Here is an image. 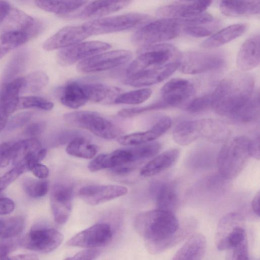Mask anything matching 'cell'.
I'll return each mask as SVG.
<instances>
[{"label": "cell", "instance_id": "8992f818", "mask_svg": "<svg viewBox=\"0 0 260 260\" xmlns=\"http://www.w3.org/2000/svg\"><path fill=\"white\" fill-rule=\"evenodd\" d=\"M179 20L160 18L151 21L141 27L132 37L135 44L144 47L172 40L182 31Z\"/></svg>", "mask_w": 260, "mask_h": 260}, {"label": "cell", "instance_id": "60d3db41", "mask_svg": "<svg viewBox=\"0 0 260 260\" xmlns=\"http://www.w3.org/2000/svg\"><path fill=\"white\" fill-rule=\"evenodd\" d=\"M129 149L135 162L155 156L161 149V145L157 142H151L136 145Z\"/></svg>", "mask_w": 260, "mask_h": 260}, {"label": "cell", "instance_id": "d590c367", "mask_svg": "<svg viewBox=\"0 0 260 260\" xmlns=\"http://www.w3.org/2000/svg\"><path fill=\"white\" fill-rule=\"evenodd\" d=\"M177 203V195L174 186L170 184H161L157 189V209L173 212Z\"/></svg>", "mask_w": 260, "mask_h": 260}, {"label": "cell", "instance_id": "8d00e7d4", "mask_svg": "<svg viewBox=\"0 0 260 260\" xmlns=\"http://www.w3.org/2000/svg\"><path fill=\"white\" fill-rule=\"evenodd\" d=\"M29 39L26 34L20 31H5L0 36V59Z\"/></svg>", "mask_w": 260, "mask_h": 260}, {"label": "cell", "instance_id": "603a6c76", "mask_svg": "<svg viewBox=\"0 0 260 260\" xmlns=\"http://www.w3.org/2000/svg\"><path fill=\"white\" fill-rule=\"evenodd\" d=\"M129 1H96L86 4L76 13L66 16L73 18L86 19L100 17L119 11L128 6Z\"/></svg>", "mask_w": 260, "mask_h": 260}, {"label": "cell", "instance_id": "ee69618b", "mask_svg": "<svg viewBox=\"0 0 260 260\" xmlns=\"http://www.w3.org/2000/svg\"><path fill=\"white\" fill-rule=\"evenodd\" d=\"M22 108H37L40 110H51L54 104L50 101L38 96H27L20 98L19 106Z\"/></svg>", "mask_w": 260, "mask_h": 260}, {"label": "cell", "instance_id": "816d5d0a", "mask_svg": "<svg viewBox=\"0 0 260 260\" xmlns=\"http://www.w3.org/2000/svg\"><path fill=\"white\" fill-rule=\"evenodd\" d=\"M13 143L3 142L0 144V168L7 167L13 158Z\"/></svg>", "mask_w": 260, "mask_h": 260}, {"label": "cell", "instance_id": "d4e9b609", "mask_svg": "<svg viewBox=\"0 0 260 260\" xmlns=\"http://www.w3.org/2000/svg\"><path fill=\"white\" fill-rule=\"evenodd\" d=\"M259 35L255 34L248 38L240 47L237 54L238 68L245 72L251 70L259 63Z\"/></svg>", "mask_w": 260, "mask_h": 260}, {"label": "cell", "instance_id": "db71d44e", "mask_svg": "<svg viewBox=\"0 0 260 260\" xmlns=\"http://www.w3.org/2000/svg\"><path fill=\"white\" fill-rule=\"evenodd\" d=\"M213 16L207 12L188 18L179 20L183 25H202L209 23L213 20Z\"/></svg>", "mask_w": 260, "mask_h": 260}, {"label": "cell", "instance_id": "4316f807", "mask_svg": "<svg viewBox=\"0 0 260 260\" xmlns=\"http://www.w3.org/2000/svg\"><path fill=\"white\" fill-rule=\"evenodd\" d=\"M206 248L205 236L199 233H194L178 250L172 260H202Z\"/></svg>", "mask_w": 260, "mask_h": 260}, {"label": "cell", "instance_id": "c3c4849f", "mask_svg": "<svg viewBox=\"0 0 260 260\" xmlns=\"http://www.w3.org/2000/svg\"><path fill=\"white\" fill-rule=\"evenodd\" d=\"M22 166L15 167L0 177V192L15 180L25 170Z\"/></svg>", "mask_w": 260, "mask_h": 260}, {"label": "cell", "instance_id": "6125c7cd", "mask_svg": "<svg viewBox=\"0 0 260 260\" xmlns=\"http://www.w3.org/2000/svg\"><path fill=\"white\" fill-rule=\"evenodd\" d=\"M0 260H39L37 255L34 253L18 254L12 257H6Z\"/></svg>", "mask_w": 260, "mask_h": 260}, {"label": "cell", "instance_id": "ba28073f", "mask_svg": "<svg viewBox=\"0 0 260 260\" xmlns=\"http://www.w3.org/2000/svg\"><path fill=\"white\" fill-rule=\"evenodd\" d=\"M150 16L141 13L125 14L98 18L83 24L89 36L121 31L139 26L150 21Z\"/></svg>", "mask_w": 260, "mask_h": 260}, {"label": "cell", "instance_id": "f907efd6", "mask_svg": "<svg viewBox=\"0 0 260 260\" xmlns=\"http://www.w3.org/2000/svg\"><path fill=\"white\" fill-rule=\"evenodd\" d=\"M182 31L190 36L197 38L209 36L212 32L211 29L201 25H183Z\"/></svg>", "mask_w": 260, "mask_h": 260}, {"label": "cell", "instance_id": "7bdbcfd3", "mask_svg": "<svg viewBox=\"0 0 260 260\" xmlns=\"http://www.w3.org/2000/svg\"><path fill=\"white\" fill-rule=\"evenodd\" d=\"M25 193L30 197L37 198L45 196L49 190V183L46 180L28 179L23 183Z\"/></svg>", "mask_w": 260, "mask_h": 260}, {"label": "cell", "instance_id": "7402d4cb", "mask_svg": "<svg viewBox=\"0 0 260 260\" xmlns=\"http://www.w3.org/2000/svg\"><path fill=\"white\" fill-rule=\"evenodd\" d=\"M5 20V31H20L26 34L30 39L37 36L44 28L43 23L40 20L15 8H11Z\"/></svg>", "mask_w": 260, "mask_h": 260}, {"label": "cell", "instance_id": "bcb514c9", "mask_svg": "<svg viewBox=\"0 0 260 260\" xmlns=\"http://www.w3.org/2000/svg\"><path fill=\"white\" fill-rule=\"evenodd\" d=\"M166 106V104L163 101H161L144 107L123 109L119 111L117 114L122 117L129 118L148 111L163 108Z\"/></svg>", "mask_w": 260, "mask_h": 260}, {"label": "cell", "instance_id": "8fae6325", "mask_svg": "<svg viewBox=\"0 0 260 260\" xmlns=\"http://www.w3.org/2000/svg\"><path fill=\"white\" fill-rule=\"evenodd\" d=\"M62 234L53 228H32L19 240L22 247L41 253L54 251L62 243Z\"/></svg>", "mask_w": 260, "mask_h": 260}, {"label": "cell", "instance_id": "d6a6232c", "mask_svg": "<svg viewBox=\"0 0 260 260\" xmlns=\"http://www.w3.org/2000/svg\"><path fill=\"white\" fill-rule=\"evenodd\" d=\"M87 1H36L35 5L40 9L56 14L66 16L84 6Z\"/></svg>", "mask_w": 260, "mask_h": 260}, {"label": "cell", "instance_id": "11a10c76", "mask_svg": "<svg viewBox=\"0 0 260 260\" xmlns=\"http://www.w3.org/2000/svg\"><path fill=\"white\" fill-rule=\"evenodd\" d=\"M100 254V251L98 249H85L64 260H94Z\"/></svg>", "mask_w": 260, "mask_h": 260}, {"label": "cell", "instance_id": "f6af8a7d", "mask_svg": "<svg viewBox=\"0 0 260 260\" xmlns=\"http://www.w3.org/2000/svg\"><path fill=\"white\" fill-rule=\"evenodd\" d=\"M212 106L211 94H206L196 98L189 102L186 109L191 113L202 112Z\"/></svg>", "mask_w": 260, "mask_h": 260}, {"label": "cell", "instance_id": "5b68a950", "mask_svg": "<svg viewBox=\"0 0 260 260\" xmlns=\"http://www.w3.org/2000/svg\"><path fill=\"white\" fill-rule=\"evenodd\" d=\"M139 52V55L126 69L127 76L145 69L179 61L181 55L175 46L168 44H157L142 47Z\"/></svg>", "mask_w": 260, "mask_h": 260}, {"label": "cell", "instance_id": "7c38bea8", "mask_svg": "<svg viewBox=\"0 0 260 260\" xmlns=\"http://www.w3.org/2000/svg\"><path fill=\"white\" fill-rule=\"evenodd\" d=\"M132 57V53L127 50H116L102 52L81 61L77 70L89 73L112 69L127 62Z\"/></svg>", "mask_w": 260, "mask_h": 260}, {"label": "cell", "instance_id": "7a4b0ae2", "mask_svg": "<svg viewBox=\"0 0 260 260\" xmlns=\"http://www.w3.org/2000/svg\"><path fill=\"white\" fill-rule=\"evenodd\" d=\"M254 87L252 75L241 71L232 72L222 79L211 93V108L220 115L240 121Z\"/></svg>", "mask_w": 260, "mask_h": 260}, {"label": "cell", "instance_id": "9c48e42d", "mask_svg": "<svg viewBox=\"0 0 260 260\" xmlns=\"http://www.w3.org/2000/svg\"><path fill=\"white\" fill-rule=\"evenodd\" d=\"M244 217L237 212L226 214L217 225L215 243L219 251H228L247 239Z\"/></svg>", "mask_w": 260, "mask_h": 260}, {"label": "cell", "instance_id": "2e32d148", "mask_svg": "<svg viewBox=\"0 0 260 260\" xmlns=\"http://www.w3.org/2000/svg\"><path fill=\"white\" fill-rule=\"evenodd\" d=\"M73 190L67 184H57L52 187L50 201L55 221L59 224L65 223L68 220L72 209Z\"/></svg>", "mask_w": 260, "mask_h": 260}, {"label": "cell", "instance_id": "6da1fadb", "mask_svg": "<svg viewBox=\"0 0 260 260\" xmlns=\"http://www.w3.org/2000/svg\"><path fill=\"white\" fill-rule=\"evenodd\" d=\"M180 225L173 212L155 209L139 214L134 226L152 254H159L180 242L191 228Z\"/></svg>", "mask_w": 260, "mask_h": 260}, {"label": "cell", "instance_id": "ac0fdd59", "mask_svg": "<svg viewBox=\"0 0 260 260\" xmlns=\"http://www.w3.org/2000/svg\"><path fill=\"white\" fill-rule=\"evenodd\" d=\"M127 188L117 185H92L84 186L78 192L79 197L86 204L94 206L126 194Z\"/></svg>", "mask_w": 260, "mask_h": 260}, {"label": "cell", "instance_id": "f1b7e54d", "mask_svg": "<svg viewBox=\"0 0 260 260\" xmlns=\"http://www.w3.org/2000/svg\"><path fill=\"white\" fill-rule=\"evenodd\" d=\"M179 154V150L177 149L163 152L144 166L140 171V174L144 177H151L171 168L177 162Z\"/></svg>", "mask_w": 260, "mask_h": 260}, {"label": "cell", "instance_id": "44dd1931", "mask_svg": "<svg viewBox=\"0 0 260 260\" xmlns=\"http://www.w3.org/2000/svg\"><path fill=\"white\" fill-rule=\"evenodd\" d=\"M193 84L186 79L175 78L167 82L161 88L160 94L162 101L172 106H179L185 104L194 92Z\"/></svg>", "mask_w": 260, "mask_h": 260}, {"label": "cell", "instance_id": "3957f363", "mask_svg": "<svg viewBox=\"0 0 260 260\" xmlns=\"http://www.w3.org/2000/svg\"><path fill=\"white\" fill-rule=\"evenodd\" d=\"M250 142L248 138L238 136L223 145L217 157L218 170L223 178L233 179L242 171L250 156Z\"/></svg>", "mask_w": 260, "mask_h": 260}, {"label": "cell", "instance_id": "f5cc1de1", "mask_svg": "<svg viewBox=\"0 0 260 260\" xmlns=\"http://www.w3.org/2000/svg\"><path fill=\"white\" fill-rule=\"evenodd\" d=\"M19 244V240L14 238L0 239V259L7 257Z\"/></svg>", "mask_w": 260, "mask_h": 260}, {"label": "cell", "instance_id": "9f6ffc18", "mask_svg": "<svg viewBox=\"0 0 260 260\" xmlns=\"http://www.w3.org/2000/svg\"><path fill=\"white\" fill-rule=\"evenodd\" d=\"M44 127V123L42 122H33L28 124L25 127L24 131V133L27 136H36L40 134L43 132Z\"/></svg>", "mask_w": 260, "mask_h": 260}, {"label": "cell", "instance_id": "484cf974", "mask_svg": "<svg viewBox=\"0 0 260 260\" xmlns=\"http://www.w3.org/2000/svg\"><path fill=\"white\" fill-rule=\"evenodd\" d=\"M134 162L129 149H117L110 153L101 154L89 162L88 169L92 172L104 169H114Z\"/></svg>", "mask_w": 260, "mask_h": 260}, {"label": "cell", "instance_id": "91938a15", "mask_svg": "<svg viewBox=\"0 0 260 260\" xmlns=\"http://www.w3.org/2000/svg\"><path fill=\"white\" fill-rule=\"evenodd\" d=\"M249 152L250 156L255 159H259V137L257 136L253 140H250Z\"/></svg>", "mask_w": 260, "mask_h": 260}, {"label": "cell", "instance_id": "d6986e66", "mask_svg": "<svg viewBox=\"0 0 260 260\" xmlns=\"http://www.w3.org/2000/svg\"><path fill=\"white\" fill-rule=\"evenodd\" d=\"M211 4V1L176 3L159 8L157 14L160 18L182 20L205 12Z\"/></svg>", "mask_w": 260, "mask_h": 260}, {"label": "cell", "instance_id": "be15d7a7", "mask_svg": "<svg viewBox=\"0 0 260 260\" xmlns=\"http://www.w3.org/2000/svg\"><path fill=\"white\" fill-rule=\"evenodd\" d=\"M251 207L253 212L259 216V192H257L255 195L251 202Z\"/></svg>", "mask_w": 260, "mask_h": 260}, {"label": "cell", "instance_id": "4fadbf2b", "mask_svg": "<svg viewBox=\"0 0 260 260\" xmlns=\"http://www.w3.org/2000/svg\"><path fill=\"white\" fill-rule=\"evenodd\" d=\"M113 237L111 226L105 223L95 224L77 233L69 240V246L93 249L103 247L110 242Z\"/></svg>", "mask_w": 260, "mask_h": 260}, {"label": "cell", "instance_id": "f546056e", "mask_svg": "<svg viewBox=\"0 0 260 260\" xmlns=\"http://www.w3.org/2000/svg\"><path fill=\"white\" fill-rule=\"evenodd\" d=\"M247 28V25L245 23L230 25L206 39L202 43L201 46L207 49L218 47L242 36Z\"/></svg>", "mask_w": 260, "mask_h": 260}, {"label": "cell", "instance_id": "277c9868", "mask_svg": "<svg viewBox=\"0 0 260 260\" xmlns=\"http://www.w3.org/2000/svg\"><path fill=\"white\" fill-rule=\"evenodd\" d=\"M107 93L104 84L71 81L57 90L59 101L64 106L78 109L89 101L102 103Z\"/></svg>", "mask_w": 260, "mask_h": 260}, {"label": "cell", "instance_id": "ab89813d", "mask_svg": "<svg viewBox=\"0 0 260 260\" xmlns=\"http://www.w3.org/2000/svg\"><path fill=\"white\" fill-rule=\"evenodd\" d=\"M152 94L150 88H142L120 94L114 101L115 104L137 105L148 100Z\"/></svg>", "mask_w": 260, "mask_h": 260}, {"label": "cell", "instance_id": "6f0895ef", "mask_svg": "<svg viewBox=\"0 0 260 260\" xmlns=\"http://www.w3.org/2000/svg\"><path fill=\"white\" fill-rule=\"evenodd\" d=\"M15 207L13 200L7 198H0V215H7L12 213Z\"/></svg>", "mask_w": 260, "mask_h": 260}, {"label": "cell", "instance_id": "5bb4252c", "mask_svg": "<svg viewBox=\"0 0 260 260\" xmlns=\"http://www.w3.org/2000/svg\"><path fill=\"white\" fill-rule=\"evenodd\" d=\"M12 151L13 165L22 166L29 171L43 159L47 153V150L42 148L41 143L35 138L13 143Z\"/></svg>", "mask_w": 260, "mask_h": 260}, {"label": "cell", "instance_id": "4dcf8cb0", "mask_svg": "<svg viewBox=\"0 0 260 260\" xmlns=\"http://www.w3.org/2000/svg\"><path fill=\"white\" fill-rule=\"evenodd\" d=\"M221 12L227 16L241 17L256 15L260 12L259 1H222Z\"/></svg>", "mask_w": 260, "mask_h": 260}, {"label": "cell", "instance_id": "1f68e13d", "mask_svg": "<svg viewBox=\"0 0 260 260\" xmlns=\"http://www.w3.org/2000/svg\"><path fill=\"white\" fill-rule=\"evenodd\" d=\"M172 136L174 141L182 146L200 138L198 120H185L178 123L173 129Z\"/></svg>", "mask_w": 260, "mask_h": 260}, {"label": "cell", "instance_id": "836d02e7", "mask_svg": "<svg viewBox=\"0 0 260 260\" xmlns=\"http://www.w3.org/2000/svg\"><path fill=\"white\" fill-rule=\"evenodd\" d=\"M202 138L213 142L226 140L230 135L229 128L223 123L216 119H201Z\"/></svg>", "mask_w": 260, "mask_h": 260}, {"label": "cell", "instance_id": "52a82bcc", "mask_svg": "<svg viewBox=\"0 0 260 260\" xmlns=\"http://www.w3.org/2000/svg\"><path fill=\"white\" fill-rule=\"evenodd\" d=\"M63 118L69 125L86 129L103 139H118L122 134L118 126L95 112L75 111L65 114Z\"/></svg>", "mask_w": 260, "mask_h": 260}, {"label": "cell", "instance_id": "ffe728a7", "mask_svg": "<svg viewBox=\"0 0 260 260\" xmlns=\"http://www.w3.org/2000/svg\"><path fill=\"white\" fill-rule=\"evenodd\" d=\"M88 37L83 25L68 26L48 38L44 42L43 48L46 51L63 49L81 42Z\"/></svg>", "mask_w": 260, "mask_h": 260}, {"label": "cell", "instance_id": "83f0119b", "mask_svg": "<svg viewBox=\"0 0 260 260\" xmlns=\"http://www.w3.org/2000/svg\"><path fill=\"white\" fill-rule=\"evenodd\" d=\"M23 85V77L16 78L4 84L0 94V107L7 115L18 108Z\"/></svg>", "mask_w": 260, "mask_h": 260}, {"label": "cell", "instance_id": "e7e4bbea", "mask_svg": "<svg viewBox=\"0 0 260 260\" xmlns=\"http://www.w3.org/2000/svg\"><path fill=\"white\" fill-rule=\"evenodd\" d=\"M8 115L4 112L0 107V132L7 125Z\"/></svg>", "mask_w": 260, "mask_h": 260}, {"label": "cell", "instance_id": "cb8c5ba5", "mask_svg": "<svg viewBox=\"0 0 260 260\" xmlns=\"http://www.w3.org/2000/svg\"><path fill=\"white\" fill-rule=\"evenodd\" d=\"M171 124V119L169 117L164 116L151 129L120 137L117 141L122 145L135 146L151 142L167 132Z\"/></svg>", "mask_w": 260, "mask_h": 260}, {"label": "cell", "instance_id": "7dc6e473", "mask_svg": "<svg viewBox=\"0 0 260 260\" xmlns=\"http://www.w3.org/2000/svg\"><path fill=\"white\" fill-rule=\"evenodd\" d=\"M228 251L226 260H250L247 239Z\"/></svg>", "mask_w": 260, "mask_h": 260}, {"label": "cell", "instance_id": "9a60e30c", "mask_svg": "<svg viewBox=\"0 0 260 260\" xmlns=\"http://www.w3.org/2000/svg\"><path fill=\"white\" fill-rule=\"evenodd\" d=\"M111 47L110 44L104 42H81L60 50L57 54V60L62 66L72 65L108 50Z\"/></svg>", "mask_w": 260, "mask_h": 260}, {"label": "cell", "instance_id": "e0dca14e", "mask_svg": "<svg viewBox=\"0 0 260 260\" xmlns=\"http://www.w3.org/2000/svg\"><path fill=\"white\" fill-rule=\"evenodd\" d=\"M179 67V61H176L145 69L127 75L124 82L126 85L136 87L154 85L167 79L178 69Z\"/></svg>", "mask_w": 260, "mask_h": 260}, {"label": "cell", "instance_id": "680465c9", "mask_svg": "<svg viewBox=\"0 0 260 260\" xmlns=\"http://www.w3.org/2000/svg\"><path fill=\"white\" fill-rule=\"evenodd\" d=\"M30 171L36 177L39 179L46 178L49 173L48 167L40 163L35 165Z\"/></svg>", "mask_w": 260, "mask_h": 260}, {"label": "cell", "instance_id": "f35d334b", "mask_svg": "<svg viewBox=\"0 0 260 260\" xmlns=\"http://www.w3.org/2000/svg\"><path fill=\"white\" fill-rule=\"evenodd\" d=\"M49 77L44 72L36 71L23 77L21 91L36 93L43 89L48 83Z\"/></svg>", "mask_w": 260, "mask_h": 260}, {"label": "cell", "instance_id": "74e56055", "mask_svg": "<svg viewBox=\"0 0 260 260\" xmlns=\"http://www.w3.org/2000/svg\"><path fill=\"white\" fill-rule=\"evenodd\" d=\"M24 224V219L21 216L0 219V239L15 238L23 231Z\"/></svg>", "mask_w": 260, "mask_h": 260}, {"label": "cell", "instance_id": "e575fe53", "mask_svg": "<svg viewBox=\"0 0 260 260\" xmlns=\"http://www.w3.org/2000/svg\"><path fill=\"white\" fill-rule=\"evenodd\" d=\"M98 151L96 145L81 137L72 139L66 148V152L69 155L85 159L93 158Z\"/></svg>", "mask_w": 260, "mask_h": 260}, {"label": "cell", "instance_id": "b9f144b4", "mask_svg": "<svg viewBox=\"0 0 260 260\" xmlns=\"http://www.w3.org/2000/svg\"><path fill=\"white\" fill-rule=\"evenodd\" d=\"M26 56L25 52H19L8 62L4 73L3 81L7 83L13 79L24 69Z\"/></svg>", "mask_w": 260, "mask_h": 260}, {"label": "cell", "instance_id": "681fc988", "mask_svg": "<svg viewBox=\"0 0 260 260\" xmlns=\"http://www.w3.org/2000/svg\"><path fill=\"white\" fill-rule=\"evenodd\" d=\"M32 113L25 111L16 114L12 116L7 122L9 130H13L24 126L31 118Z\"/></svg>", "mask_w": 260, "mask_h": 260}, {"label": "cell", "instance_id": "94428289", "mask_svg": "<svg viewBox=\"0 0 260 260\" xmlns=\"http://www.w3.org/2000/svg\"><path fill=\"white\" fill-rule=\"evenodd\" d=\"M11 8L8 2L0 1V24L5 21Z\"/></svg>", "mask_w": 260, "mask_h": 260}, {"label": "cell", "instance_id": "30bf717a", "mask_svg": "<svg viewBox=\"0 0 260 260\" xmlns=\"http://www.w3.org/2000/svg\"><path fill=\"white\" fill-rule=\"evenodd\" d=\"M225 62L217 53L191 51L181 54L178 69L184 74H197L218 70Z\"/></svg>", "mask_w": 260, "mask_h": 260}]
</instances>
